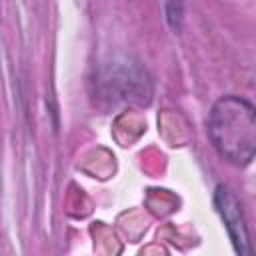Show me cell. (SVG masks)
Here are the masks:
<instances>
[{"label": "cell", "instance_id": "obj_1", "mask_svg": "<svg viewBox=\"0 0 256 256\" xmlns=\"http://www.w3.org/2000/svg\"><path fill=\"white\" fill-rule=\"evenodd\" d=\"M208 134L214 148L232 164L244 166L254 158L256 114L254 106L238 96L220 98L210 112Z\"/></svg>", "mask_w": 256, "mask_h": 256}, {"label": "cell", "instance_id": "obj_2", "mask_svg": "<svg viewBox=\"0 0 256 256\" xmlns=\"http://www.w3.org/2000/svg\"><path fill=\"white\" fill-rule=\"evenodd\" d=\"M96 92L108 104H148L152 82L148 72L130 58H112L96 74Z\"/></svg>", "mask_w": 256, "mask_h": 256}, {"label": "cell", "instance_id": "obj_3", "mask_svg": "<svg viewBox=\"0 0 256 256\" xmlns=\"http://www.w3.org/2000/svg\"><path fill=\"white\" fill-rule=\"evenodd\" d=\"M214 204L228 228V234L236 246V250L240 254H248V230H246V222H244V214H242V206L238 202V198L234 196V192L226 186H218L216 194H214Z\"/></svg>", "mask_w": 256, "mask_h": 256}, {"label": "cell", "instance_id": "obj_4", "mask_svg": "<svg viewBox=\"0 0 256 256\" xmlns=\"http://www.w3.org/2000/svg\"><path fill=\"white\" fill-rule=\"evenodd\" d=\"M182 8H184L182 0H166V18H168V24L172 26V30H180Z\"/></svg>", "mask_w": 256, "mask_h": 256}]
</instances>
